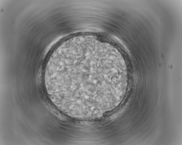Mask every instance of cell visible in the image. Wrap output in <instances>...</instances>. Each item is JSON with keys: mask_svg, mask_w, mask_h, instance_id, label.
<instances>
[{"mask_svg": "<svg viewBox=\"0 0 182 145\" xmlns=\"http://www.w3.org/2000/svg\"><path fill=\"white\" fill-rule=\"evenodd\" d=\"M119 53L94 39H72L51 56L44 71L52 102L71 117L90 119L115 107L125 93L127 73Z\"/></svg>", "mask_w": 182, "mask_h": 145, "instance_id": "1", "label": "cell"}]
</instances>
